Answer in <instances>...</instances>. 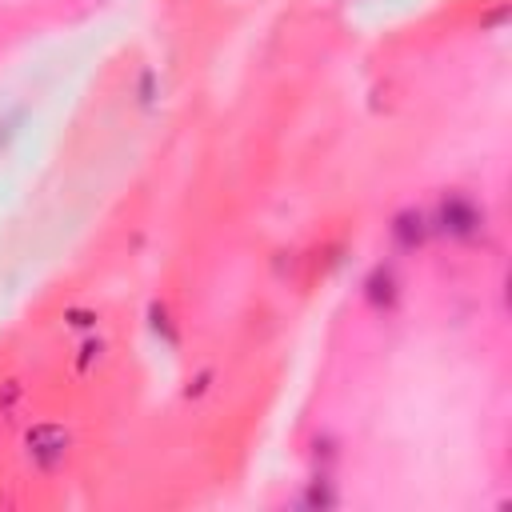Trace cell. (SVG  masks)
Segmentation results:
<instances>
[{"instance_id": "cell-1", "label": "cell", "mask_w": 512, "mask_h": 512, "mask_svg": "<svg viewBox=\"0 0 512 512\" xmlns=\"http://www.w3.org/2000/svg\"><path fill=\"white\" fill-rule=\"evenodd\" d=\"M28 456L40 468H56L68 456V432L60 424H36L28 432Z\"/></svg>"}]
</instances>
